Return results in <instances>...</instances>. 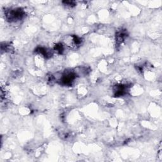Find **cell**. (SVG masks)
<instances>
[{"label":"cell","mask_w":162,"mask_h":162,"mask_svg":"<svg viewBox=\"0 0 162 162\" xmlns=\"http://www.w3.org/2000/svg\"><path fill=\"white\" fill-rule=\"evenodd\" d=\"M7 17L10 21H17L22 19L24 17V12L20 9L10 10L7 13Z\"/></svg>","instance_id":"cell-1"},{"label":"cell","mask_w":162,"mask_h":162,"mask_svg":"<svg viewBox=\"0 0 162 162\" xmlns=\"http://www.w3.org/2000/svg\"><path fill=\"white\" fill-rule=\"evenodd\" d=\"M75 75L74 73L72 72H70L66 74L63 75L62 77L61 81L63 84L64 85H70L72 84V81L75 79Z\"/></svg>","instance_id":"cell-2"},{"label":"cell","mask_w":162,"mask_h":162,"mask_svg":"<svg viewBox=\"0 0 162 162\" xmlns=\"http://www.w3.org/2000/svg\"><path fill=\"white\" fill-rule=\"evenodd\" d=\"M127 36L126 33L124 32H120L117 36V41L119 43H121L122 41H124Z\"/></svg>","instance_id":"cell-3"},{"label":"cell","mask_w":162,"mask_h":162,"mask_svg":"<svg viewBox=\"0 0 162 162\" xmlns=\"http://www.w3.org/2000/svg\"><path fill=\"white\" fill-rule=\"evenodd\" d=\"M55 50L56 51H58V52H59V53H61L63 51V46L61 44H57L56 46H55Z\"/></svg>","instance_id":"cell-4"}]
</instances>
